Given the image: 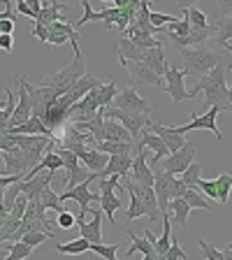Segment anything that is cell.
Listing matches in <instances>:
<instances>
[{"instance_id": "obj_4", "label": "cell", "mask_w": 232, "mask_h": 260, "mask_svg": "<svg viewBox=\"0 0 232 260\" xmlns=\"http://www.w3.org/2000/svg\"><path fill=\"white\" fill-rule=\"evenodd\" d=\"M84 75H86V63H84V56H81V58H72V63L65 65L63 70H58L56 75L44 77L40 84H42V86H49V88H51V91L56 93V98H63L65 93L70 91V88L75 86V84H77V81H79Z\"/></svg>"}, {"instance_id": "obj_1", "label": "cell", "mask_w": 232, "mask_h": 260, "mask_svg": "<svg viewBox=\"0 0 232 260\" xmlns=\"http://www.w3.org/2000/svg\"><path fill=\"white\" fill-rule=\"evenodd\" d=\"M225 65L218 63L209 75H205L193 88H188V93L195 98V93L205 91V107L211 109L216 107L218 112H227L230 109V95H227V81H225Z\"/></svg>"}, {"instance_id": "obj_58", "label": "cell", "mask_w": 232, "mask_h": 260, "mask_svg": "<svg viewBox=\"0 0 232 260\" xmlns=\"http://www.w3.org/2000/svg\"><path fill=\"white\" fill-rule=\"evenodd\" d=\"M3 195H5V190H0V207H3Z\"/></svg>"}, {"instance_id": "obj_6", "label": "cell", "mask_w": 232, "mask_h": 260, "mask_svg": "<svg viewBox=\"0 0 232 260\" xmlns=\"http://www.w3.org/2000/svg\"><path fill=\"white\" fill-rule=\"evenodd\" d=\"M195 153H197L195 144L193 142H186L179 151L170 153L168 158H162V172L172 174V177H181V174L195 162Z\"/></svg>"}, {"instance_id": "obj_30", "label": "cell", "mask_w": 232, "mask_h": 260, "mask_svg": "<svg viewBox=\"0 0 232 260\" xmlns=\"http://www.w3.org/2000/svg\"><path fill=\"white\" fill-rule=\"evenodd\" d=\"M116 93H119V88H116V84H114V81H107V84H103V86L95 88V100H97V107H100V112L109 109V105L114 103Z\"/></svg>"}, {"instance_id": "obj_38", "label": "cell", "mask_w": 232, "mask_h": 260, "mask_svg": "<svg viewBox=\"0 0 232 260\" xmlns=\"http://www.w3.org/2000/svg\"><path fill=\"white\" fill-rule=\"evenodd\" d=\"M184 200L188 202L190 209H207V211L214 209V207H211V202L207 200V198L197 188H188V190H186V193H184Z\"/></svg>"}, {"instance_id": "obj_44", "label": "cell", "mask_w": 232, "mask_h": 260, "mask_svg": "<svg viewBox=\"0 0 232 260\" xmlns=\"http://www.w3.org/2000/svg\"><path fill=\"white\" fill-rule=\"evenodd\" d=\"M197 244H200V253L205 260H223V251L214 249V244L205 242V239H197Z\"/></svg>"}, {"instance_id": "obj_52", "label": "cell", "mask_w": 232, "mask_h": 260, "mask_svg": "<svg viewBox=\"0 0 232 260\" xmlns=\"http://www.w3.org/2000/svg\"><path fill=\"white\" fill-rule=\"evenodd\" d=\"M12 32H14V19L0 21V35H12Z\"/></svg>"}, {"instance_id": "obj_32", "label": "cell", "mask_w": 232, "mask_h": 260, "mask_svg": "<svg viewBox=\"0 0 232 260\" xmlns=\"http://www.w3.org/2000/svg\"><path fill=\"white\" fill-rule=\"evenodd\" d=\"M40 205L44 207V211H47V209H54V211H58V214L68 211L63 207V202H60L58 193H54V188H51V186H49V188H44L42 193H40Z\"/></svg>"}, {"instance_id": "obj_34", "label": "cell", "mask_w": 232, "mask_h": 260, "mask_svg": "<svg viewBox=\"0 0 232 260\" xmlns=\"http://www.w3.org/2000/svg\"><path fill=\"white\" fill-rule=\"evenodd\" d=\"M216 44L218 47H225L232 40V14L230 16H221V21L216 23Z\"/></svg>"}, {"instance_id": "obj_12", "label": "cell", "mask_w": 232, "mask_h": 260, "mask_svg": "<svg viewBox=\"0 0 232 260\" xmlns=\"http://www.w3.org/2000/svg\"><path fill=\"white\" fill-rule=\"evenodd\" d=\"M95 174H93L91 179H86L84 184H79V186H75V188H70V190H63V193L58 195L60 198V202H65V200H75L77 205H79V209H81V214H86L88 209H91V205L93 202H100V193H93L88 186L95 181Z\"/></svg>"}, {"instance_id": "obj_39", "label": "cell", "mask_w": 232, "mask_h": 260, "mask_svg": "<svg viewBox=\"0 0 232 260\" xmlns=\"http://www.w3.org/2000/svg\"><path fill=\"white\" fill-rule=\"evenodd\" d=\"M75 125H79V128H84L86 133H91V135L95 137V142H103V125H105L103 112H97L91 121H84V123H75Z\"/></svg>"}, {"instance_id": "obj_61", "label": "cell", "mask_w": 232, "mask_h": 260, "mask_svg": "<svg viewBox=\"0 0 232 260\" xmlns=\"http://www.w3.org/2000/svg\"><path fill=\"white\" fill-rule=\"evenodd\" d=\"M0 216H3V214H0Z\"/></svg>"}, {"instance_id": "obj_54", "label": "cell", "mask_w": 232, "mask_h": 260, "mask_svg": "<svg viewBox=\"0 0 232 260\" xmlns=\"http://www.w3.org/2000/svg\"><path fill=\"white\" fill-rule=\"evenodd\" d=\"M7 251H10V244H0V260L7 258Z\"/></svg>"}, {"instance_id": "obj_29", "label": "cell", "mask_w": 232, "mask_h": 260, "mask_svg": "<svg viewBox=\"0 0 232 260\" xmlns=\"http://www.w3.org/2000/svg\"><path fill=\"white\" fill-rule=\"evenodd\" d=\"M125 235H128V239L132 244L128 246V251H125V258H130V255H135L137 251H140L142 255H153V246L149 242H146V237H140V235H135L130 228H125Z\"/></svg>"}, {"instance_id": "obj_25", "label": "cell", "mask_w": 232, "mask_h": 260, "mask_svg": "<svg viewBox=\"0 0 232 260\" xmlns=\"http://www.w3.org/2000/svg\"><path fill=\"white\" fill-rule=\"evenodd\" d=\"M103 142H123V144H132V137H130V133L121 123H116V121H112V119H105Z\"/></svg>"}, {"instance_id": "obj_35", "label": "cell", "mask_w": 232, "mask_h": 260, "mask_svg": "<svg viewBox=\"0 0 232 260\" xmlns=\"http://www.w3.org/2000/svg\"><path fill=\"white\" fill-rule=\"evenodd\" d=\"M95 151H103L107 156H123V153H132V144H123V142H97Z\"/></svg>"}, {"instance_id": "obj_48", "label": "cell", "mask_w": 232, "mask_h": 260, "mask_svg": "<svg viewBox=\"0 0 232 260\" xmlns=\"http://www.w3.org/2000/svg\"><path fill=\"white\" fill-rule=\"evenodd\" d=\"M30 35H35V38H38L40 42H47V38H49V28H47V26H40V23H32Z\"/></svg>"}, {"instance_id": "obj_53", "label": "cell", "mask_w": 232, "mask_h": 260, "mask_svg": "<svg viewBox=\"0 0 232 260\" xmlns=\"http://www.w3.org/2000/svg\"><path fill=\"white\" fill-rule=\"evenodd\" d=\"M218 10L223 12V16H230L232 14V3H218Z\"/></svg>"}, {"instance_id": "obj_59", "label": "cell", "mask_w": 232, "mask_h": 260, "mask_svg": "<svg viewBox=\"0 0 232 260\" xmlns=\"http://www.w3.org/2000/svg\"><path fill=\"white\" fill-rule=\"evenodd\" d=\"M225 49H230V51H232V42H230V44H225Z\"/></svg>"}, {"instance_id": "obj_50", "label": "cell", "mask_w": 232, "mask_h": 260, "mask_svg": "<svg viewBox=\"0 0 232 260\" xmlns=\"http://www.w3.org/2000/svg\"><path fill=\"white\" fill-rule=\"evenodd\" d=\"M0 49H3V51H14V38H12V35H0Z\"/></svg>"}, {"instance_id": "obj_7", "label": "cell", "mask_w": 232, "mask_h": 260, "mask_svg": "<svg viewBox=\"0 0 232 260\" xmlns=\"http://www.w3.org/2000/svg\"><path fill=\"white\" fill-rule=\"evenodd\" d=\"M103 116L105 119H112V121H116V123H121L125 130L130 133V137L132 140H140V135H142V130L146 128V125L151 123L149 121V116L146 114H130V112H119V109H114V107H109V109H105L103 112Z\"/></svg>"}, {"instance_id": "obj_19", "label": "cell", "mask_w": 232, "mask_h": 260, "mask_svg": "<svg viewBox=\"0 0 232 260\" xmlns=\"http://www.w3.org/2000/svg\"><path fill=\"white\" fill-rule=\"evenodd\" d=\"M146 128L151 130L153 135H158L162 140V144H165V149H168L170 153H174V151H179L181 146L186 144V140H184V135H179V133H174V128L172 125H158V123H149Z\"/></svg>"}, {"instance_id": "obj_33", "label": "cell", "mask_w": 232, "mask_h": 260, "mask_svg": "<svg viewBox=\"0 0 232 260\" xmlns=\"http://www.w3.org/2000/svg\"><path fill=\"white\" fill-rule=\"evenodd\" d=\"M214 184H216L218 202H221V205H227V200H230V190H232V174L221 172L216 179H214Z\"/></svg>"}, {"instance_id": "obj_31", "label": "cell", "mask_w": 232, "mask_h": 260, "mask_svg": "<svg viewBox=\"0 0 232 260\" xmlns=\"http://www.w3.org/2000/svg\"><path fill=\"white\" fill-rule=\"evenodd\" d=\"M19 223H21V218L12 216V214H7V216H0V244L12 242L14 233L19 230Z\"/></svg>"}, {"instance_id": "obj_43", "label": "cell", "mask_w": 232, "mask_h": 260, "mask_svg": "<svg viewBox=\"0 0 232 260\" xmlns=\"http://www.w3.org/2000/svg\"><path fill=\"white\" fill-rule=\"evenodd\" d=\"M140 216H146V209H144V205L137 200V195L130 190V207H128V211H125V223L135 221V218H140Z\"/></svg>"}, {"instance_id": "obj_60", "label": "cell", "mask_w": 232, "mask_h": 260, "mask_svg": "<svg viewBox=\"0 0 232 260\" xmlns=\"http://www.w3.org/2000/svg\"><path fill=\"white\" fill-rule=\"evenodd\" d=\"M227 249H230V251H232V242H230V244H227Z\"/></svg>"}, {"instance_id": "obj_14", "label": "cell", "mask_w": 232, "mask_h": 260, "mask_svg": "<svg viewBox=\"0 0 232 260\" xmlns=\"http://www.w3.org/2000/svg\"><path fill=\"white\" fill-rule=\"evenodd\" d=\"M165 91L170 93V98H172L174 103H184V100H190V93H188V88H186V84H184V70H177V68H168L165 70Z\"/></svg>"}, {"instance_id": "obj_2", "label": "cell", "mask_w": 232, "mask_h": 260, "mask_svg": "<svg viewBox=\"0 0 232 260\" xmlns=\"http://www.w3.org/2000/svg\"><path fill=\"white\" fill-rule=\"evenodd\" d=\"M177 51L181 56V63H184V75L205 77L221 63V54L209 47H188V49H177Z\"/></svg>"}, {"instance_id": "obj_47", "label": "cell", "mask_w": 232, "mask_h": 260, "mask_svg": "<svg viewBox=\"0 0 232 260\" xmlns=\"http://www.w3.org/2000/svg\"><path fill=\"white\" fill-rule=\"evenodd\" d=\"M56 225L63 228V230H70V228H75L77 225L75 214H70V211H63V214H58V218H56Z\"/></svg>"}, {"instance_id": "obj_26", "label": "cell", "mask_w": 232, "mask_h": 260, "mask_svg": "<svg viewBox=\"0 0 232 260\" xmlns=\"http://www.w3.org/2000/svg\"><path fill=\"white\" fill-rule=\"evenodd\" d=\"M160 218H162V235L156 237V242L151 244L153 253H156L158 258H162V255L168 253L170 246H172V221H170V214H160Z\"/></svg>"}, {"instance_id": "obj_21", "label": "cell", "mask_w": 232, "mask_h": 260, "mask_svg": "<svg viewBox=\"0 0 232 260\" xmlns=\"http://www.w3.org/2000/svg\"><path fill=\"white\" fill-rule=\"evenodd\" d=\"M93 211V218L88 223H81V237L88 244H103V211L100 209H88Z\"/></svg>"}, {"instance_id": "obj_51", "label": "cell", "mask_w": 232, "mask_h": 260, "mask_svg": "<svg viewBox=\"0 0 232 260\" xmlns=\"http://www.w3.org/2000/svg\"><path fill=\"white\" fill-rule=\"evenodd\" d=\"M19 179H23L21 174H7V177H0V190H5L7 186H12L14 181H19Z\"/></svg>"}, {"instance_id": "obj_8", "label": "cell", "mask_w": 232, "mask_h": 260, "mask_svg": "<svg viewBox=\"0 0 232 260\" xmlns=\"http://www.w3.org/2000/svg\"><path fill=\"white\" fill-rule=\"evenodd\" d=\"M121 179L119 177H107V179H100V188H103V193H100V211H105L109 218V223L112 225H116V211L121 209V198L114 190H116V186H119Z\"/></svg>"}, {"instance_id": "obj_36", "label": "cell", "mask_w": 232, "mask_h": 260, "mask_svg": "<svg viewBox=\"0 0 232 260\" xmlns=\"http://www.w3.org/2000/svg\"><path fill=\"white\" fill-rule=\"evenodd\" d=\"M184 19L190 23V28H209V19H207V14L202 10H197L195 5L190 7H184Z\"/></svg>"}, {"instance_id": "obj_17", "label": "cell", "mask_w": 232, "mask_h": 260, "mask_svg": "<svg viewBox=\"0 0 232 260\" xmlns=\"http://www.w3.org/2000/svg\"><path fill=\"white\" fill-rule=\"evenodd\" d=\"M54 177H56V172H38L28 179L23 177L21 179V195H26L28 200H40V193L51 186Z\"/></svg>"}, {"instance_id": "obj_5", "label": "cell", "mask_w": 232, "mask_h": 260, "mask_svg": "<svg viewBox=\"0 0 232 260\" xmlns=\"http://www.w3.org/2000/svg\"><path fill=\"white\" fill-rule=\"evenodd\" d=\"M112 105H114V109H119V112H130V114H146V116H149V114L153 112V105L132 86L121 88V91L116 93Z\"/></svg>"}, {"instance_id": "obj_9", "label": "cell", "mask_w": 232, "mask_h": 260, "mask_svg": "<svg viewBox=\"0 0 232 260\" xmlns=\"http://www.w3.org/2000/svg\"><path fill=\"white\" fill-rule=\"evenodd\" d=\"M16 84H19V91H16V107H14V114H12L10 123H7V130L21 128V125L28 123V119L32 116V105H30V98H28V93H26V79H23V75L16 77Z\"/></svg>"}, {"instance_id": "obj_57", "label": "cell", "mask_w": 232, "mask_h": 260, "mask_svg": "<svg viewBox=\"0 0 232 260\" xmlns=\"http://www.w3.org/2000/svg\"><path fill=\"white\" fill-rule=\"evenodd\" d=\"M0 177H7V170L5 168H0Z\"/></svg>"}, {"instance_id": "obj_37", "label": "cell", "mask_w": 232, "mask_h": 260, "mask_svg": "<svg viewBox=\"0 0 232 260\" xmlns=\"http://www.w3.org/2000/svg\"><path fill=\"white\" fill-rule=\"evenodd\" d=\"M88 246H91V244H88L84 237H79V239H72V242H68V244H56V251H58V253H65V255H79V253H86Z\"/></svg>"}, {"instance_id": "obj_45", "label": "cell", "mask_w": 232, "mask_h": 260, "mask_svg": "<svg viewBox=\"0 0 232 260\" xmlns=\"http://www.w3.org/2000/svg\"><path fill=\"white\" fill-rule=\"evenodd\" d=\"M47 239H51L49 235H44V233H38V230H30V233H26L19 242H23V244H28L30 249H35V246H40V244H44Z\"/></svg>"}, {"instance_id": "obj_16", "label": "cell", "mask_w": 232, "mask_h": 260, "mask_svg": "<svg viewBox=\"0 0 232 260\" xmlns=\"http://www.w3.org/2000/svg\"><path fill=\"white\" fill-rule=\"evenodd\" d=\"M123 188H128V190H132V193L137 195V200L144 205V209H146V218L149 221H158V200H156V193H153V186H137V184H132V181H125L123 184Z\"/></svg>"}, {"instance_id": "obj_28", "label": "cell", "mask_w": 232, "mask_h": 260, "mask_svg": "<svg viewBox=\"0 0 232 260\" xmlns=\"http://www.w3.org/2000/svg\"><path fill=\"white\" fill-rule=\"evenodd\" d=\"M168 214L177 221V228H181L184 230L186 225H188V214H190V207L188 202L184 200V198H179V200H172L168 205Z\"/></svg>"}, {"instance_id": "obj_3", "label": "cell", "mask_w": 232, "mask_h": 260, "mask_svg": "<svg viewBox=\"0 0 232 260\" xmlns=\"http://www.w3.org/2000/svg\"><path fill=\"white\" fill-rule=\"evenodd\" d=\"M186 186L179 177H172V174L162 172V170H153V193H156L158 200V211L160 214H168V205L172 200H179L184 198Z\"/></svg>"}, {"instance_id": "obj_18", "label": "cell", "mask_w": 232, "mask_h": 260, "mask_svg": "<svg viewBox=\"0 0 232 260\" xmlns=\"http://www.w3.org/2000/svg\"><path fill=\"white\" fill-rule=\"evenodd\" d=\"M130 181L137 186H153V170L149 168L146 162V153L140 151L132 158V165H130Z\"/></svg>"}, {"instance_id": "obj_56", "label": "cell", "mask_w": 232, "mask_h": 260, "mask_svg": "<svg viewBox=\"0 0 232 260\" xmlns=\"http://www.w3.org/2000/svg\"><path fill=\"white\" fill-rule=\"evenodd\" d=\"M227 95H230V109H232V84L227 86Z\"/></svg>"}, {"instance_id": "obj_55", "label": "cell", "mask_w": 232, "mask_h": 260, "mask_svg": "<svg viewBox=\"0 0 232 260\" xmlns=\"http://www.w3.org/2000/svg\"><path fill=\"white\" fill-rule=\"evenodd\" d=\"M223 260H232V251L227 249V246H225V249H223Z\"/></svg>"}, {"instance_id": "obj_42", "label": "cell", "mask_w": 232, "mask_h": 260, "mask_svg": "<svg viewBox=\"0 0 232 260\" xmlns=\"http://www.w3.org/2000/svg\"><path fill=\"white\" fill-rule=\"evenodd\" d=\"M200 177H202V165H200V162H193V165H190V168L186 170V172L181 174L179 179L184 181L186 188H197L195 184H197V179H200Z\"/></svg>"}, {"instance_id": "obj_11", "label": "cell", "mask_w": 232, "mask_h": 260, "mask_svg": "<svg viewBox=\"0 0 232 260\" xmlns=\"http://www.w3.org/2000/svg\"><path fill=\"white\" fill-rule=\"evenodd\" d=\"M218 109L216 107H211V109H207L205 114H200V116H195V112L190 114L193 116V121L190 123H186V125H172L174 128V133H179V135H184V133H190V130H209V133H214V137L216 140H221V130H218V123H216V119H218Z\"/></svg>"}, {"instance_id": "obj_10", "label": "cell", "mask_w": 232, "mask_h": 260, "mask_svg": "<svg viewBox=\"0 0 232 260\" xmlns=\"http://www.w3.org/2000/svg\"><path fill=\"white\" fill-rule=\"evenodd\" d=\"M97 86H103V81L97 79V77H93V75H88V72H86V75L81 77V79L77 81L75 86L65 93L63 98H58V100H56V107H60V109H65V112H68L72 105L79 103L81 98L88 95V93H91L93 88H97Z\"/></svg>"}, {"instance_id": "obj_15", "label": "cell", "mask_w": 232, "mask_h": 260, "mask_svg": "<svg viewBox=\"0 0 232 260\" xmlns=\"http://www.w3.org/2000/svg\"><path fill=\"white\" fill-rule=\"evenodd\" d=\"M146 146L153 151V160H151V165H158V160H162V158H168L170 156V151L165 149V144H162V140L158 135H153L149 128H144L142 130V135H140V140L135 142V146H132V151L135 153H140V151H144ZM149 165V168H151Z\"/></svg>"}, {"instance_id": "obj_24", "label": "cell", "mask_w": 232, "mask_h": 260, "mask_svg": "<svg viewBox=\"0 0 232 260\" xmlns=\"http://www.w3.org/2000/svg\"><path fill=\"white\" fill-rule=\"evenodd\" d=\"M63 10H68L65 3H42V12H40V16L35 19V23H40V26H51V23H56V21H65Z\"/></svg>"}, {"instance_id": "obj_49", "label": "cell", "mask_w": 232, "mask_h": 260, "mask_svg": "<svg viewBox=\"0 0 232 260\" xmlns=\"http://www.w3.org/2000/svg\"><path fill=\"white\" fill-rule=\"evenodd\" d=\"M28 10H30V16L32 19H38L40 12H42V0H26Z\"/></svg>"}, {"instance_id": "obj_23", "label": "cell", "mask_w": 232, "mask_h": 260, "mask_svg": "<svg viewBox=\"0 0 232 260\" xmlns=\"http://www.w3.org/2000/svg\"><path fill=\"white\" fill-rule=\"evenodd\" d=\"M77 158H79V162H84L88 172H93L95 177H100V172L107 168V162H109L107 153L95 151V149H84V151H81Z\"/></svg>"}, {"instance_id": "obj_41", "label": "cell", "mask_w": 232, "mask_h": 260, "mask_svg": "<svg viewBox=\"0 0 232 260\" xmlns=\"http://www.w3.org/2000/svg\"><path fill=\"white\" fill-rule=\"evenodd\" d=\"M7 244H10V242H7ZM30 253H32V249L28 246V244L14 242V244H10V251H7V258L5 260H26V258H30Z\"/></svg>"}, {"instance_id": "obj_13", "label": "cell", "mask_w": 232, "mask_h": 260, "mask_svg": "<svg viewBox=\"0 0 232 260\" xmlns=\"http://www.w3.org/2000/svg\"><path fill=\"white\" fill-rule=\"evenodd\" d=\"M119 63L123 65L125 70H128L130 79L135 81V84H146V86L165 88V81H162V77H158L156 72H153L146 63H142V60H119Z\"/></svg>"}, {"instance_id": "obj_40", "label": "cell", "mask_w": 232, "mask_h": 260, "mask_svg": "<svg viewBox=\"0 0 232 260\" xmlns=\"http://www.w3.org/2000/svg\"><path fill=\"white\" fill-rule=\"evenodd\" d=\"M119 249H121V242H116V244H91V246H88V251L103 255L105 260H119V255H116Z\"/></svg>"}, {"instance_id": "obj_20", "label": "cell", "mask_w": 232, "mask_h": 260, "mask_svg": "<svg viewBox=\"0 0 232 260\" xmlns=\"http://www.w3.org/2000/svg\"><path fill=\"white\" fill-rule=\"evenodd\" d=\"M130 165H132V153H123V156H109L107 168L100 172L97 179H107V177H128L130 172Z\"/></svg>"}, {"instance_id": "obj_46", "label": "cell", "mask_w": 232, "mask_h": 260, "mask_svg": "<svg viewBox=\"0 0 232 260\" xmlns=\"http://www.w3.org/2000/svg\"><path fill=\"white\" fill-rule=\"evenodd\" d=\"M162 260H188V255H186V251L179 246L177 237H172V246L168 249V253L162 255Z\"/></svg>"}, {"instance_id": "obj_22", "label": "cell", "mask_w": 232, "mask_h": 260, "mask_svg": "<svg viewBox=\"0 0 232 260\" xmlns=\"http://www.w3.org/2000/svg\"><path fill=\"white\" fill-rule=\"evenodd\" d=\"M142 63L149 65L158 77L165 75V70H168L170 65H168V58H165V47H162V42H158L156 47H151V49H146Z\"/></svg>"}, {"instance_id": "obj_27", "label": "cell", "mask_w": 232, "mask_h": 260, "mask_svg": "<svg viewBox=\"0 0 232 260\" xmlns=\"http://www.w3.org/2000/svg\"><path fill=\"white\" fill-rule=\"evenodd\" d=\"M3 103H0V133L7 130V123H10L12 114H14V107H16V93L10 91V88H3Z\"/></svg>"}]
</instances>
